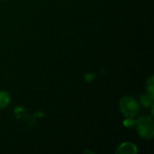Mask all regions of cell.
I'll return each mask as SVG.
<instances>
[{"mask_svg": "<svg viewBox=\"0 0 154 154\" xmlns=\"http://www.w3.org/2000/svg\"><path fill=\"white\" fill-rule=\"evenodd\" d=\"M140 106L138 102L130 96L123 97L119 101V109L127 118H134L139 112Z\"/></svg>", "mask_w": 154, "mask_h": 154, "instance_id": "6da1fadb", "label": "cell"}, {"mask_svg": "<svg viewBox=\"0 0 154 154\" xmlns=\"http://www.w3.org/2000/svg\"><path fill=\"white\" fill-rule=\"evenodd\" d=\"M138 134L145 139L150 140L154 135L153 120L151 116H142L135 122Z\"/></svg>", "mask_w": 154, "mask_h": 154, "instance_id": "7a4b0ae2", "label": "cell"}, {"mask_svg": "<svg viewBox=\"0 0 154 154\" xmlns=\"http://www.w3.org/2000/svg\"><path fill=\"white\" fill-rule=\"evenodd\" d=\"M116 153L119 154H136L137 148L135 144L132 143H124L116 150Z\"/></svg>", "mask_w": 154, "mask_h": 154, "instance_id": "3957f363", "label": "cell"}, {"mask_svg": "<svg viewBox=\"0 0 154 154\" xmlns=\"http://www.w3.org/2000/svg\"><path fill=\"white\" fill-rule=\"evenodd\" d=\"M10 102V95L5 91H0V108L5 107Z\"/></svg>", "mask_w": 154, "mask_h": 154, "instance_id": "277c9868", "label": "cell"}, {"mask_svg": "<svg viewBox=\"0 0 154 154\" xmlns=\"http://www.w3.org/2000/svg\"><path fill=\"white\" fill-rule=\"evenodd\" d=\"M153 97H152L151 96L147 95V96H143L142 97V103L145 106H149L150 104H152V101Z\"/></svg>", "mask_w": 154, "mask_h": 154, "instance_id": "5b68a950", "label": "cell"}, {"mask_svg": "<svg viewBox=\"0 0 154 154\" xmlns=\"http://www.w3.org/2000/svg\"><path fill=\"white\" fill-rule=\"evenodd\" d=\"M147 89L149 92V96L153 97V83H152V77L150 78V81L147 82Z\"/></svg>", "mask_w": 154, "mask_h": 154, "instance_id": "8992f818", "label": "cell"}]
</instances>
